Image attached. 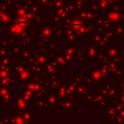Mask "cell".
<instances>
[{"label":"cell","instance_id":"1","mask_svg":"<svg viewBox=\"0 0 124 124\" xmlns=\"http://www.w3.org/2000/svg\"><path fill=\"white\" fill-rule=\"evenodd\" d=\"M17 22H18V24H20V25H24V24L26 23V20H25V19L20 18L19 20H17Z\"/></svg>","mask_w":124,"mask_h":124},{"label":"cell","instance_id":"2","mask_svg":"<svg viewBox=\"0 0 124 124\" xmlns=\"http://www.w3.org/2000/svg\"><path fill=\"white\" fill-rule=\"evenodd\" d=\"M81 24H78V22H75V23H73V26L74 27H78V26H80Z\"/></svg>","mask_w":124,"mask_h":124}]
</instances>
